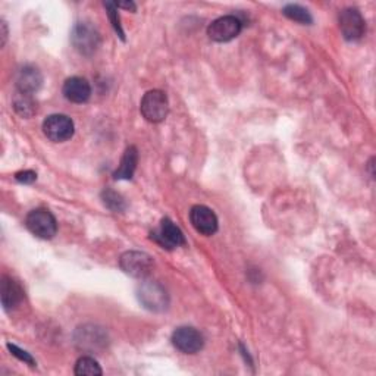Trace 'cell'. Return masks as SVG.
<instances>
[{"label": "cell", "instance_id": "6da1fadb", "mask_svg": "<svg viewBox=\"0 0 376 376\" xmlns=\"http://www.w3.org/2000/svg\"><path fill=\"white\" fill-rule=\"evenodd\" d=\"M139 302L150 312H163L169 306V295L166 290L155 281H144L137 288Z\"/></svg>", "mask_w": 376, "mask_h": 376}, {"label": "cell", "instance_id": "30bf717a", "mask_svg": "<svg viewBox=\"0 0 376 376\" xmlns=\"http://www.w3.org/2000/svg\"><path fill=\"white\" fill-rule=\"evenodd\" d=\"M152 238L166 250H174L180 246H185V237L182 231L171 219H162L159 228L152 233Z\"/></svg>", "mask_w": 376, "mask_h": 376}, {"label": "cell", "instance_id": "3957f363", "mask_svg": "<svg viewBox=\"0 0 376 376\" xmlns=\"http://www.w3.org/2000/svg\"><path fill=\"white\" fill-rule=\"evenodd\" d=\"M119 266L129 276L137 279H146L150 274H152L155 268V262L150 254L133 250V252H127L121 256Z\"/></svg>", "mask_w": 376, "mask_h": 376}, {"label": "cell", "instance_id": "9c48e42d", "mask_svg": "<svg viewBox=\"0 0 376 376\" xmlns=\"http://www.w3.org/2000/svg\"><path fill=\"white\" fill-rule=\"evenodd\" d=\"M172 344L177 350L184 354H196L204 346V338L196 328L181 327L177 328L172 334Z\"/></svg>", "mask_w": 376, "mask_h": 376}, {"label": "cell", "instance_id": "9a60e30c", "mask_svg": "<svg viewBox=\"0 0 376 376\" xmlns=\"http://www.w3.org/2000/svg\"><path fill=\"white\" fill-rule=\"evenodd\" d=\"M75 341H77L80 348L93 351L105 347L106 334L98 327H83L78 328L77 335H75Z\"/></svg>", "mask_w": 376, "mask_h": 376}, {"label": "cell", "instance_id": "ac0fdd59", "mask_svg": "<svg viewBox=\"0 0 376 376\" xmlns=\"http://www.w3.org/2000/svg\"><path fill=\"white\" fill-rule=\"evenodd\" d=\"M75 375L78 376H102L103 370L93 357H81L75 365Z\"/></svg>", "mask_w": 376, "mask_h": 376}, {"label": "cell", "instance_id": "4fadbf2b", "mask_svg": "<svg viewBox=\"0 0 376 376\" xmlns=\"http://www.w3.org/2000/svg\"><path fill=\"white\" fill-rule=\"evenodd\" d=\"M0 297H2L4 309L9 312L21 305L24 300V290L20 282H16L11 276H4L0 282Z\"/></svg>", "mask_w": 376, "mask_h": 376}, {"label": "cell", "instance_id": "52a82bcc", "mask_svg": "<svg viewBox=\"0 0 376 376\" xmlns=\"http://www.w3.org/2000/svg\"><path fill=\"white\" fill-rule=\"evenodd\" d=\"M74 122L66 115H50L43 122V133L53 143H64L74 136Z\"/></svg>", "mask_w": 376, "mask_h": 376}, {"label": "cell", "instance_id": "8fae6325", "mask_svg": "<svg viewBox=\"0 0 376 376\" xmlns=\"http://www.w3.org/2000/svg\"><path fill=\"white\" fill-rule=\"evenodd\" d=\"M190 221L194 230L203 235H213L219 227L215 212L203 204L193 206L190 211Z\"/></svg>", "mask_w": 376, "mask_h": 376}, {"label": "cell", "instance_id": "7402d4cb", "mask_svg": "<svg viewBox=\"0 0 376 376\" xmlns=\"http://www.w3.org/2000/svg\"><path fill=\"white\" fill-rule=\"evenodd\" d=\"M6 347H8V350L11 351V354L16 357V359H20V360L24 362V363H28L30 366H35V360L33 359L31 354L27 353L25 350L20 348V347H16L15 344H11V343L6 344Z\"/></svg>", "mask_w": 376, "mask_h": 376}, {"label": "cell", "instance_id": "7a4b0ae2", "mask_svg": "<svg viewBox=\"0 0 376 376\" xmlns=\"http://www.w3.org/2000/svg\"><path fill=\"white\" fill-rule=\"evenodd\" d=\"M141 115L146 121L152 124H159L166 119L169 112V102L166 94L160 90H150L147 91L140 105Z\"/></svg>", "mask_w": 376, "mask_h": 376}, {"label": "cell", "instance_id": "603a6c76", "mask_svg": "<svg viewBox=\"0 0 376 376\" xmlns=\"http://www.w3.org/2000/svg\"><path fill=\"white\" fill-rule=\"evenodd\" d=\"M15 180L21 184H33L37 180V174L34 171H21L15 174Z\"/></svg>", "mask_w": 376, "mask_h": 376}, {"label": "cell", "instance_id": "44dd1931", "mask_svg": "<svg viewBox=\"0 0 376 376\" xmlns=\"http://www.w3.org/2000/svg\"><path fill=\"white\" fill-rule=\"evenodd\" d=\"M105 8L107 11V15L110 18V23H112V25H114L115 31L118 33V35L121 37L122 40H125V34H124V30L121 27V20H119V15H118V6H117V4H114V2H105Z\"/></svg>", "mask_w": 376, "mask_h": 376}, {"label": "cell", "instance_id": "ffe728a7", "mask_svg": "<svg viewBox=\"0 0 376 376\" xmlns=\"http://www.w3.org/2000/svg\"><path fill=\"white\" fill-rule=\"evenodd\" d=\"M102 200H103V204L106 206V208L112 212H115V213H122L127 209V203H125L124 197L121 194H118L117 192L110 190V188H107V190H105L102 193Z\"/></svg>", "mask_w": 376, "mask_h": 376}, {"label": "cell", "instance_id": "d4e9b609", "mask_svg": "<svg viewBox=\"0 0 376 376\" xmlns=\"http://www.w3.org/2000/svg\"><path fill=\"white\" fill-rule=\"evenodd\" d=\"M118 8H124V9H131V11H136L137 6L133 2H124V4H117Z\"/></svg>", "mask_w": 376, "mask_h": 376}, {"label": "cell", "instance_id": "7c38bea8", "mask_svg": "<svg viewBox=\"0 0 376 376\" xmlns=\"http://www.w3.org/2000/svg\"><path fill=\"white\" fill-rule=\"evenodd\" d=\"M15 86L18 93L28 94L33 96L34 93L39 91L43 86V75L40 69L34 65H25L16 74Z\"/></svg>", "mask_w": 376, "mask_h": 376}, {"label": "cell", "instance_id": "e0dca14e", "mask_svg": "<svg viewBox=\"0 0 376 376\" xmlns=\"http://www.w3.org/2000/svg\"><path fill=\"white\" fill-rule=\"evenodd\" d=\"M13 109L20 117L31 118L37 112V102L28 94L18 93V96L13 99Z\"/></svg>", "mask_w": 376, "mask_h": 376}, {"label": "cell", "instance_id": "ba28073f", "mask_svg": "<svg viewBox=\"0 0 376 376\" xmlns=\"http://www.w3.org/2000/svg\"><path fill=\"white\" fill-rule=\"evenodd\" d=\"M338 23H340L341 34L347 42L360 40L365 34L366 24H365L363 16L354 8L344 9L340 13V16H338Z\"/></svg>", "mask_w": 376, "mask_h": 376}, {"label": "cell", "instance_id": "cb8c5ba5", "mask_svg": "<svg viewBox=\"0 0 376 376\" xmlns=\"http://www.w3.org/2000/svg\"><path fill=\"white\" fill-rule=\"evenodd\" d=\"M0 27H2V43H0V46H5L6 40H8V27H6V23L2 21V24H0Z\"/></svg>", "mask_w": 376, "mask_h": 376}, {"label": "cell", "instance_id": "8992f818", "mask_svg": "<svg viewBox=\"0 0 376 376\" xmlns=\"http://www.w3.org/2000/svg\"><path fill=\"white\" fill-rule=\"evenodd\" d=\"M242 24L234 15H227L221 16L218 20H215L209 28H208V35L209 39L216 42V43H227L234 40L235 37L241 33Z\"/></svg>", "mask_w": 376, "mask_h": 376}, {"label": "cell", "instance_id": "d6986e66", "mask_svg": "<svg viewBox=\"0 0 376 376\" xmlns=\"http://www.w3.org/2000/svg\"><path fill=\"white\" fill-rule=\"evenodd\" d=\"M282 13H284L287 18H290V20L300 23V24L310 25L313 23V18H312L310 12L300 5H293V4L287 5V6H284V9H282Z\"/></svg>", "mask_w": 376, "mask_h": 376}, {"label": "cell", "instance_id": "5b68a950", "mask_svg": "<svg viewBox=\"0 0 376 376\" xmlns=\"http://www.w3.org/2000/svg\"><path fill=\"white\" fill-rule=\"evenodd\" d=\"M25 225L35 237L50 240L58 233V222L47 209H34L25 218Z\"/></svg>", "mask_w": 376, "mask_h": 376}, {"label": "cell", "instance_id": "5bb4252c", "mask_svg": "<svg viewBox=\"0 0 376 376\" xmlns=\"http://www.w3.org/2000/svg\"><path fill=\"white\" fill-rule=\"evenodd\" d=\"M62 93L66 100L72 103H86L91 96V86L86 78L71 77L65 81Z\"/></svg>", "mask_w": 376, "mask_h": 376}, {"label": "cell", "instance_id": "277c9868", "mask_svg": "<svg viewBox=\"0 0 376 376\" xmlns=\"http://www.w3.org/2000/svg\"><path fill=\"white\" fill-rule=\"evenodd\" d=\"M71 42L78 53L91 56L100 46V34L90 23H78L72 30Z\"/></svg>", "mask_w": 376, "mask_h": 376}, {"label": "cell", "instance_id": "2e32d148", "mask_svg": "<svg viewBox=\"0 0 376 376\" xmlns=\"http://www.w3.org/2000/svg\"><path fill=\"white\" fill-rule=\"evenodd\" d=\"M139 163V152L134 146H129L121 159V163L117 171L114 172L115 180H131L134 177V172Z\"/></svg>", "mask_w": 376, "mask_h": 376}]
</instances>
